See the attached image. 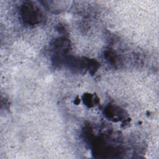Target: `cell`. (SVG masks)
<instances>
[{
	"label": "cell",
	"mask_w": 159,
	"mask_h": 159,
	"mask_svg": "<svg viewBox=\"0 0 159 159\" xmlns=\"http://www.w3.org/2000/svg\"><path fill=\"white\" fill-rule=\"evenodd\" d=\"M22 17L24 22L29 25H33L39 22L40 14L33 6H25L22 9Z\"/></svg>",
	"instance_id": "1"
},
{
	"label": "cell",
	"mask_w": 159,
	"mask_h": 159,
	"mask_svg": "<svg viewBox=\"0 0 159 159\" xmlns=\"http://www.w3.org/2000/svg\"><path fill=\"white\" fill-rule=\"evenodd\" d=\"M83 101L84 103L88 107H92L93 106V102H94V103L96 102V100L98 99V98H97L96 99H95V98L91 95V94H85L83 97Z\"/></svg>",
	"instance_id": "2"
}]
</instances>
